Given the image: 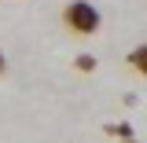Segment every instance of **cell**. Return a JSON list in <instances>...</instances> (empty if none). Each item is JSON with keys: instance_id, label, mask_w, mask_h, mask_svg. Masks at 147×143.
Listing matches in <instances>:
<instances>
[{"instance_id": "obj_3", "label": "cell", "mask_w": 147, "mask_h": 143, "mask_svg": "<svg viewBox=\"0 0 147 143\" xmlns=\"http://www.w3.org/2000/svg\"><path fill=\"white\" fill-rule=\"evenodd\" d=\"M74 70H81V73H92V70H96V55H88V52L74 55Z\"/></svg>"}, {"instance_id": "obj_4", "label": "cell", "mask_w": 147, "mask_h": 143, "mask_svg": "<svg viewBox=\"0 0 147 143\" xmlns=\"http://www.w3.org/2000/svg\"><path fill=\"white\" fill-rule=\"evenodd\" d=\"M107 132H110V136H121V140L132 143V128H129V125H107Z\"/></svg>"}, {"instance_id": "obj_5", "label": "cell", "mask_w": 147, "mask_h": 143, "mask_svg": "<svg viewBox=\"0 0 147 143\" xmlns=\"http://www.w3.org/2000/svg\"><path fill=\"white\" fill-rule=\"evenodd\" d=\"M4 73H7V55L0 52V77H4Z\"/></svg>"}, {"instance_id": "obj_2", "label": "cell", "mask_w": 147, "mask_h": 143, "mask_svg": "<svg viewBox=\"0 0 147 143\" xmlns=\"http://www.w3.org/2000/svg\"><path fill=\"white\" fill-rule=\"evenodd\" d=\"M125 62H129L136 73H140V77H147V44H136V48L125 55Z\"/></svg>"}, {"instance_id": "obj_1", "label": "cell", "mask_w": 147, "mask_h": 143, "mask_svg": "<svg viewBox=\"0 0 147 143\" xmlns=\"http://www.w3.org/2000/svg\"><path fill=\"white\" fill-rule=\"evenodd\" d=\"M63 26L70 33H77V37H92V33H99L103 15H99V7L88 4V0H70L63 7Z\"/></svg>"}]
</instances>
